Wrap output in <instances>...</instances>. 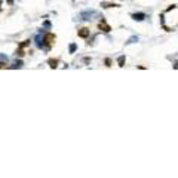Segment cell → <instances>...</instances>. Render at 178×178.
<instances>
[{"instance_id": "17", "label": "cell", "mask_w": 178, "mask_h": 178, "mask_svg": "<svg viewBox=\"0 0 178 178\" xmlns=\"http://www.w3.org/2000/svg\"><path fill=\"white\" fill-rule=\"evenodd\" d=\"M106 66H107V67H110V66H111V59H110V58H107V59H106Z\"/></svg>"}, {"instance_id": "21", "label": "cell", "mask_w": 178, "mask_h": 178, "mask_svg": "<svg viewBox=\"0 0 178 178\" xmlns=\"http://www.w3.org/2000/svg\"><path fill=\"white\" fill-rule=\"evenodd\" d=\"M0 6H2V0H0ZM0 9H2V8H0Z\"/></svg>"}, {"instance_id": "7", "label": "cell", "mask_w": 178, "mask_h": 178, "mask_svg": "<svg viewBox=\"0 0 178 178\" xmlns=\"http://www.w3.org/2000/svg\"><path fill=\"white\" fill-rule=\"evenodd\" d=\"M48 64H49L50 68H57L58 67V59L57 58H50V59H48Z\"/></svg>"}, {"instance_id": "6", "label": "cell", "mask_w": 178, "mask_h": 178, "mask_svg": "<svg viewBox=\"0 0 178 178\" xmlns=\"http://www.w3.org/2000/svg\"><path fill=\"white\" fill-rule=\"evenodd\" d=\"M131 18L134 21H144L146 19V14H143V12H138V14H132Z\"/></svg>"}, {"instance_id": "1", "label": "cell", "mask_w": 178, "mask_h": 178, "mask_svg": "<svg viewBox=\"0 0 178 178\" xmlns=\"http://www.w3.org/2000/svg\"><path fill=\"white\" fill-rule=\"evenodd\" d=\"M43 40H45V48L49 49V48H52L54 43H55V34L54 33H46L43 36Z\"/></svg>"}, {"instance_id": "8", "label": "cell", "mask_w": 178, "mask_h": 178, "mask_svg": "<svg viewBox=\"0 0 178 178\" xmlns=\"http://www.w3.org/2000/svg\"><path fill=\"white\" fill-rule=\"evenodd\" d=\"M101 6L106 8V9H108V8H119V5H116V3H108V2H101Z\"/></svg>"}, {"instance_id": "19", "label": "cell", "mask_w": 178, "mask_h": 178, "mask_svg": "<svg viewBox=\"0 0 178 178\" xmlns=\"http://www.w3.org/2000/svg\"><path fill=\"white\" fill-rule=\"evenodd\" d=\"M174 68H175V70H178V61H177L175 64H174Z\"/></svg>"}, {"instance_id": "13", "label": "cell", "mask_w": 178, "mask_h": 178, "mask_svg": "<svg viewBox=\"0 0 178 178\" xmlns=\"http://www.w3.org/2000/svg\"><path fill=\"white\" fill-rule=\"evenodd\" d=\"M27 46H30V40H25V42H22V43L19 45V48H21V49H24V48H27Z\"/></svg>"}, {"instance_id": "10", "label": "cell", "mask_w": 178, "mask_h": 178, "mask_svg": "<svg viewBox=\"0 0 178 178\" xmlns=\"http://www.w3.org/2000/svg\"><path fill=\"white\" fill-rule=\"evenodd\" d=\"M76 49H77V45H76V43H71L70 48H68V52H70V54H74Z\"/></svg>"}, {"instance_id": "16", "label": "cell", "mask_w": 178, "mask_h": 178, "mask_svg": "<svg viewBox=\"0 0 178 178\" xmlns=\"http://www.w3.org/2000/svg\"><path fill=\"white\" fill-rule=\"evenodd\" d=\"M0 61H8V57H5L3 54H0Z\"/></svg>"}, {"instance_id": "20", "label": "cell", "mask_w": 178, "mask_h": 178, "mask_svg": "<svg viewBox=\"0 0 178 178\" xmlns=\"http://www.w3.org/2000/svg\"><path fill=\"white\" fill-rule=\"evenodd\" d=\"M14 3V0H8V5H12Z\"/></svg>"}, {"instance_id": "4", "label": "cell", "mask_w": 178, "mask_h": 178, "mask_svg": "<svg viewBox=\"0 0 178 178\" xmlns=\"http://www.w3.org/2000/svg\"><path fill=\"white\" fill-rule=\"evenodd\" d=\"M89 34H91V31H89V28H86V27H83V28H80V30L77 31V36L82 37V39H86V37H89Z\"/></svg>"}, {"instance_id": "9", "label": "cell", "mask_w": 178, "mask_h": 178, "mask_svg": "<svg viewBox=\"0 0 178 178\" xmlns=\"http://www.w3.org/2000/svg\"><path fill=\"white\" fill-rule=\"evenodd\" d=\"M125 61H126L125 55H120V57L117 58V66H119V67H125Z\"/></svg>"}, {"instance_id": "14", "label": "cell", "mask_w": 178, "mask_h": 178, "mask_svg": "<svg viewBox=\"0 0 178 178\" xmlns=\"http://www.w3.org/2000/svg\"><path fill=\"white\" fill-rule=\"evenodd\" d=\"M15 55H17V57H24V50L19 48V49L17 50V52H15Z\"/></svg>"}, {"instance_id": "15", "label": "cell", "mask_w": 178, "mask_h": 178, "mask_svg": "<svg viewBox=\"0 0 178 178\" xmlns=\"http://www.w3.org/2000/svg\"><path fill=\"white\" fill-rule=\"evenodd\" d=\"M43 27H45V28H50V22H49V21H45Z\"/></svg>"}, {"instance_id": "3", "label": "cell", "mask_w": 178, "mask_h": 178, "mask_svg": "<svg viewBox=\"0 0 178 178\" xmlns=\"http://www.w3.org/2000/svg\"><path fill=\"white\" fill-rule=\"evenodd\" d=\"M98 28H99V30H103L104 33H110V31H111V27L106 22V19H104L103 17H101V21L98 22Z\"/></svg>"}, {"instance_id": "12", "label": "cell", "mask_w": 178, "mask_h": 178, "mask_svg": "<svg viewBox=\"0 0 178 178\" xmlns=\"http://www.w3.org/2000/svg\"><path fill=\"white\" fill-rule=\"evenodd\" d=\"M21 67H22V61H17V62H15V64L12 66L10 68H21Z\"/></svg>"}, {"instance_id": "5", "label": "cell", "mask_w": 178, "mask_h": 178, "mask_svg": "<svg viewBox=\"0 0 178 178\" xmlns=\"http://www.w3.org/2000/svg\"><path fill=\"white\" fill-rule=\"evenodd\" d=\"M36 46L39 48V49L45 48V40H43V37H42L40 34H37V36H36Z\"/></svg>"}, {"instance_id": "18", "label": "cell", "mask_w": 178, "mask_h": 178, "mask_svg": "<svg viewBox=\"0 0 178 178\" xmlns=\"http://www.w3.org/2000/svg\"><path fill=\"white\" fill-rule=\"evenodd\" d=\"M6 67V64H5V62H2V61H0V68H5Z\"/></svg>"}, {"instance_id": "2", "label": "cell", "mask_w": 178, "mask_h": 178, "mask_svg": "<svg viewBox=\"0 0 178 178\" xmlns=\"http://www.w3.org/2000/svg\"><path fill=\"white\" fill-rule=\"evenodd\" d=\"M94 17H97V10H94V9L83 10L82 14H80V19H83V21H89V19H92Z\"/></svg>"}, {"instance_id": "11", "label": "cell", "mask_w": 178, "mask_h": 178, "mask_svg": "<svg viewBox=\"0 0 178 178\" xmlns=\"http://www.w3.org/2000/svg\"><path fill=\"white\" fill-rule=\"evenodd\" d=\"M135 42H138V37H137V36H132V37H129V40L126 42V43L129 45V43H135Z\"/></svg>"}]
</instances>
